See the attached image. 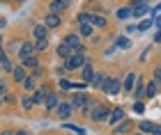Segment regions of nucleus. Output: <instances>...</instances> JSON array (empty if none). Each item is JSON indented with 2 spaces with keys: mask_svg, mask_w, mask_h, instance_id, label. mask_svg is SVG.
<instances>
[{
  "mask_svg": "<svg viewBox=\"0 0 161 135\" xmlns=\"http://www.w3.org/2000/svg\"><path fill=\"white\" fill-rule=\"evenodd\" d=\"M94 105H97V101H94L92 96H87V98H85V103H83V108H80V115H83V117H90V112H92Z\"/></svg>",
  "mask_w": 161,
  "mask_h": 135,
  "instance_id": "nucleus-26",
  "label": "nucleus"
},
{
  "mask_svg": "<svg viewBox=\"0 0 161 135\" xmlns=\"http://www.w3.org/2000/svg\"><path fill=\"white\" fill-rule=\"evenodd\" d=\"M3 103H5V96H3V94H0V105H3Z\"/></svg>",
  "mask_w": 161,
  "mask_h": 135,
  "instance_id": "nucleus-55",
  "label": "nucleus"
},
{
  "mask_svg": "<svg viewBox=\"0 0 161 135\" xmlns=\"http://www.w3.org/2000/svg\"><path fill=\"white\" fill-rule=\"evenodd\" d=\"M37 51H35V41H21V48H19V62L23 58H30V55H35ZM39 55V53H37Z\"/></svg>",
  "mask_w": 161,
  "mask_h": 135,
  "instance_id": "nucleus-10",
  "label": "nucleus"
},
{
  "mask_svg": "<svg viewBox=\"0 0 161 135\" xmlns=\"http://www.w3.org/2000/svg\"><path fill=\"white\" fill-rule=\"evenodd\" d=\"M108 115H111V108H108L106 103H97L87 119H90L92 124H104V122H108Z\"/></svg>",
  "mask_w": 161,
  "mask_h": 135,
  "instance_id": "nucleus-1",
  "label": "nucleus"
},
{
  "mask_svg": "<svg viewBox=\"0 0 161 135\" xmlns=\"http://www.w3.org/2000/svg\"><path fill=\"white\" fill-rule=\"evenodd\" d=\"M154 135H161V126H157V131H154Z\"/></svg>",
  "mask_w": 161,
  "mask_h": 135,
  "instance_id": "nucleus-54",
  "label": "nucleus"
},
{
  "mask_svg": "<svg viewBox=\"0 0 161 135\" xmlns=\"http://www.w3.org/2000/svg\"><path fill=\"white\" fill-rule=\"evenodd\" d=\"M157 126H159V124H152V122H147V119H143V122H138V131L145 133V135H154Z\"/></svg>",
  "mask_w": 161,
  "mask_h": 135,
  "instance_id": "nucleus-21",
  "label": "nucleus"
},
{
  "mask_svg": "<svg viewBox=\"0 0 161 135\" xmlns=\"http://www.w3.org/2000/svg\"><path fill=\"white\" fill-rule=\"evenodd\" d=\"M30 76L35 78V80H42V78H46V67H44V64H37V67H35V69H30Z\"/></svg>",
  "mask_w": 161,
  "mask_h": 135,
  "instance_id": "nucleus-27",
  "label": "nucleus"
},
{
  "mask_svg": "<svg viewBox=\"0 0 161 135\" xmlns=\"http://www.w3.org/2000/svg\"><path fill=\"white\" fill-rule=\"evenodd\" d=\"M111 82H113V76H104V80H101V85H99L101 94H106V96H108V89H111Z\"/></svg>",
  "mask_w": 161,
  "mask_h": 135,
  "instance_id": "nucleus-32",
  "label": "nucleus"
},
{
  "mask_svg": "<svg viewBox=\"0 0 161 135\" xmlns=\"http://www.w3.org/2000/svg\"><path fill=\"white\" fill-rule=\"evenodd\" d=\"M152 80H154L159 87H161V64H157V67H154V71H152Z\"/></svg>",
  "mask_w": 161,
  "mask_h": 135,
  "instance_id": "nucleus-37",
  "label": "nucleus"
},
{
  "mask_svg": "<svg viewBox=\"0 0 161 135\" xmlns=\"http://www.w3.org/2000/svg\"><path fill=\"white\" fill-rule=\"evenodd\" d=\"M51 92H53V85H51V82H46V80H44V82L39 85V87H37V89H35V92H32V98H35V105H44V101H46V96L51 94Z\"/></svg>",
  "mask_w": 161,
  "mask_h": 135,
  "instance_id": "nucleus-3",
  "label": "nucleus"
},
{
  "mask_svg": "<svg viewBox=\"0 0 161 135\" xmlns=\"http://www.w3.org/2000/svg\"><path fill=\"white\" fill-rule=\"evenodd\" d=\"M87 87V82H83V80H80V82H71V89H76V92H83Z\"/></svg>",
  "mask_w": 161,
  "mask_h": 135,
  "instance_id": "nucleus-43",
  "label": "nucleus"
},
{
  "mask_svg": "<svg viewBox=\"0 0 161 135\" xmlns=\"http://www.w3.org/2000/svg\"><path fill=\"white\" fill-rule=\"evenodd\" d=\"M62 41H64L67 46H71V48H78L80 44H83V37H80L78 32H69V34H67V37H64Z\"/></svg>",
  "mask_w": 161,
  "mask_h": 135,
  "instance_id": "nucleus-18",
  "label": "nucleus"
},
{
  "mask_svg": "<svg viewBox=\"0 0 161 135\" xmlns=\"http://www.w3.org/2000/svg\"><path fill=\"white\" fill-rule=\"evenodd\" d=\"M159 85L154 82V80H150V82H145V98H154V96H159Z\"/></svg>",
  "mask_w": 161,
  "mask_h": 135,
  "instance_id": "nucleus-23",
  "label": "nucleus"
},
{
  "mask_svg": "<svg viewBox=\"0 0 161 135\" xmlns=\"http://www.w3.org/2000/svg\"><path fill=\"white\" fill-rule=\"evenodd\" d=\"M0 69L7 71V73H12V69H14V62H12L9 53H7L5 48H0Z\"/></svg>",
  "mask_w": 161,
  "mask_h": 135,
  "instance_id": "nucleus-12",
  "label": "nucleus"
},
{
  "mask_svg": "<svg viewBox=\"0 0 161 135\" xmlns=\"http://www.w3.org/2000/svg\"><path fill=\"white\" fill-rule=\"evenodd\" d=\"M21 87H23L25 92H30V94H32V92H35V89H37V80H35V78H32V76H28V78H25V80H23V82H21Z\"/></svg>",
  "mask_w": 161,
  "mask_h": 135,
  "instance_id": "nucleus-29",
  "label": "nucleus"
},
{
  "mask_svg": "<svg viewBox=\"0 0 161 135\" xmlns=\"http://www.w3.org/2000/svg\"><path fill=\"white\" fill-rule=\"evenodd\" d=\"M120 94H122V80L113 78V82H111V89H108V96H120Z\"/></svg>",
  "mask_w": 161,
  "mask_h": 135,
  "instance_id": "nucleus-28",
  "label": "nucleus"
},
{
  "mask_svg": "<svg viewBox=\"0 0 161 135\" xmlns=\"http://www.w3.org/2000/svg\"><path fill=\"white\" fill-rule=\"evenodd\" d=\"M90 25L92 28H99V30H104V28L108 25V21L104 14H99V12H92V16H90Z\"/></svg>",
  "mask_w": 161,
  "mask_h": 135,
  "instance_id": "nucleus-16",
  "label": "nucleus"
},
{
  "mask_svg": "<svg viewBox=\"0 0 161 135\" xmlns=\"http://www.w3.org/2000/svg\"><path fill=\"white\" fill-rule=\"evenodd\" d=\"M94 73H97V71H94V64H92V60H87V62H85V67L80 69V80L90 85V82H92V78H94Z\"/></svg>",
  "mask_w": 161,
  "mask_h": 135,
  "instance_id": "nucleus-11",
  "label": "nucleus"
},
{
  "mask_svg": "<svg viewBox=\"0 0 161 135\" xmlns=\"http://www.w3.org/2000/svg\"><path fill=\"white\" fill-rule=\"evenodd\" d=\"M19 105H21L23 110H32V108H35V98H32L30 92H25V94L19 98Z\"/></svg>",
  "mask_w": 161,
  "mask_h": 135,
  "instance_id": "nucleus-22",
  "label": "nucleus"
},
{
  "mask_svg": "<svg viewBox=\"0 0 161 135\" xmlns=\"http://www.w3.org/2000/svg\"><path fill=\"white\" fill-rule=\"evenodd\" d=\"M131 135H145V133H141V131H138V133H131Z\"/></svg>",
  "mask_w": 161,
  "mask_h": 135,
  "instance_id": "nucleus-56",
  "label": "nucleus"
},
{
  "mask_svg": "<svg viewBox=\"0 0 161 135\" xmlns=\"http://www.w3.org/2000/svg\"><path fill=\"white\" fill-rule=\"evenodd\" d=\"M3 96H5V103H7V105H12V103H16V96H14V94H12V92H5V94H3Z\"/></svg>",
  "mask_w": 161,
  "mask_h": 135,
  "instance_id": "nucleus-41",
  "label": "nucleus"
},
{
  "mask_svg": "<svg viewBox=\"0 0 161 135\" xmlns=\"http://www.w3.org/2000/svg\"><path fill=\"white\" fill-rule=\"evenodd\" d=\"M147 12H150V7H134V9H131V16L134 18H143Z\"/></svg>",
  "mask_w": 161,
  "mask_h": 135,
  "instance_id": "nucleus-34",
  "label": "nucleus"
},
{
  "mask_svg": "<svg viewBox=\"0 0 161 135\" xmlns=\"http://www.w3.org/2000/svg\"><path fill=\"white\" fill-rule=\"evenodd\" d=\"M9 48H12V51H16V53H19V48H21V39H14L12 44H9Z\"/></svg>",
  "mask_w": 161,
  "mask_h": 135,
  "instance_id": "nucleus-47",
  "label": "nucleus"
},
{
  "mask_svg": "<svg viewBox=\"0 0 161 135\" xmlns=\"http://www.w3.org/2000/svg\"><path fill=\"white\" fill-rule=\"evenodd\" d=\"M0 135H14V131H0Z\"/></svg>",
  "mask_w": 161,
  "mask_h": 135,
  "instance_id": "nucleus-52",
  "label": "nucleus"
},
{
  "mask_svg": "<svg viewBox=\"0 0 161 135\" xmlns=\"http://www.w3.org/2000/svg\"><path fill=\"white\" fill-rule=\"evenodd\" d=\"M147 2H150V0H131V9H134V7H147Z\"/></svg>",
  "mask_w": 161,
  "mask_h": 135,
  "instance_id": "nucleus-42",
  "label": "nucleus"
},
{
  "mask_svg": "<svg viewBox=\"0 0 161 135\" xmlns=\"http://www.w3.org/2000/svg\"><path fill=\"white\" fill-rule=\"evenodd\" d=\"M21 64H23L28 71H30V69H35L37 64H42V60H39V55L35 53V55H30V58H23V60H21Z\"/></svg>",
  "mask_w": 161,
  "mask_h": 135,
  "instance_id": "nucleus-24",
  "label": "nucleus"
},
{
  "mask_svg": "<svg viewBox=\"0 0 161 135\" xmlns=\"http://www.w3.org/2000/svg\"><path fill=\"white\" fill-rule=\"evenodd\" d=\"M122 119H124V110L120 108V105H118V108H111V115H108V124L115 126L118 122H122Z\"/></svg>",
  "mask_w": 161,
  "mask_h": 135,
  "instance_id": "nucleus-19",
  "label": "nucleus"
},
{
  "mask_svg": "<svg viewBox=\"0 0 161 135\" xmlns=\"http://www.w3.org/2000/svg\"><path fill=\"white\" fill-rule=\"evenodd\" d=\"M99 2H104V0H99Z\"/></svg>",
  "mask_w": 161,
  "mask_h": 135,
  "instance_id": "nucleus-59",
  "label": "nucleus"
},
{
  "mask_svg": "<svg viewBox=\"0 0 161 135\" xmlns=\"http://www.w3.org/2000/svg\"><path fill=\"white\" fill-rule=\"evenodd\" d=\"M152 25H154V18H145V21H141V23H138V32H145V30H150Z\"/></svg>",
  "mask_w": 161,
  "mask_h": 135,
  "instance_id": "nucleus-36",
  "label": "nucleus"
},
{
  "mask_svg": "<svg viewBox=\"0 0 161 135\" xmlns=\"http://www.w3.org/2000/svg\"><path fill=\"white\" fill-rule=\"evenodd\" d=\"M78 34L83 39H90L92 34H94V28L90 25V23H78Z\"/></svg>",
  "mask_w": 161,
  "mask_h": 135,
  "instance_id": "nucleus-25",
  "label": "nucleus"
},
{
  "mask_svg": "<svg viewBox=\"0 0 161 135\" xmlns=\"http://www.w3.org/2000/svg\"><path fill=\"white\" fill-rule=\"evenodd\" d=\"M115 46L127 51V48H131V39H129V37H118V39H115Z\"/></svg>",
  "mask_w": 161,
  "mask_h": 135,
  "instance_id": "nucleus-35",
  "label": "nucleus"
},
{
  "mask_svg": "<svg viewBox=\"0 0 161 135\" xmlns=\"http://www.w3.org/2000/svg\"><path fill=\"white\" fill-rule=\"evenodd\" d=\"M48 48H51L48 37H46V39H35V51H37V53H46Z\"/></svg>",
  "mask_w": 161,
  "mask_h": 135,
  "instance_id": "nucleus-30",
  "label": "nucleus"
},
{
  "mask_svg": "<svg viewBox=\"0 0 161 135\" xmlns=\"http://www.w3.org/2000/svg\"><path fill=\"white\" fill-rule=\"evenodd\" d=\"M87 60H90V58H87V53H74L71 58L62 60V64L67 67V71H80V69L85 67Z\"/></svg>",
  "mask_w": 161,
  "mask_h": 135,
  "instance_id": "nucleus-2",
  "label": "nucleus"
},
{
  "mask_svg": "<svg viewBox=\"0 0 161 135\" xmlns=\"http://www.w3.org/2000/svg\"><path fill=\"white\" fill-rule=\"evenodd\" d=\"M58 103H60V94H58V92L53 89V92H51V94L46 96V101H44V110H46V112H53Z\"/></svg>",
  "mask_w": 161,
  "mask_h": 135,
  "instance_id": "nucleus-13",
  "label": "nucleus"
},
{
  "mask_svg": "<svg viewBox=\"0 0 161 135\" xmlns=\"http://www.w3.org/2000/svg\"><path fill=\"white\" fill-rule=\"evenodd\" d=\"M55 115L58 117H60V122H69V117L71 115H74V105H71L69 101H62V98H60V103H58L55 105Z\"/></svg>",
  "mask_w": 161,
  "mask_h": 135,
  "instance_id": "nucleus-4",
  "label": "nucleus"
},
{
  "mask_svg": "<svg viewBox=\"0 0 161 135\" xmlns=\"http://www.w3.org/2000/svg\"><path fill=\"white\" fill-rule=\"evenodd\" d=\"M14 135H30L28 131H14Z\"/></svg>",
  "mask_w": 161,
  "mask_h": 135,
  "instance_id": "nucleus-51",
  "label": "nucleus"
},
{
  "mask_svg": "<svg viewBox=\"0 0 161 135\" xmlns=\"http://www.w3.org/2000/svg\"><path fill=\"white\" fill-rule=\"evenodd\" d=\"M14 2H16V5H23V2H28V0H14Z\"/></svg>",
  "mask_w": 161,
  "mask_h": 135,
  "instance_id": "nucleus-53",
  "label": "nucleus"
},
{
  "mask_svg": "<svg viewBox=\"0 0 161 135\" xmlns=\"http://www.w3.org/2000/svg\"><path fill=\"white\" fill-rule=\"evenodd\" d=\"M55 53H58V58H60V60H67V58H71V55L76 53V48H71V46L64 44V41H60L58 48H55Z\"/></svg>",
  "mask_w": 161,
  "mask_h": 135,
  "instance_id": "nucleus-15",
  "label": "nucleus"
},
{
  "mask_svg": "<svg viewBox=\"0 0 161 135\" xmlns=\"http://www.w3.org/2000/svg\"><path fill=\"white\" fill-rule=\"evenodd\" d=\"M58 89H71V80H67V78H58Z\"/></svg>",
  "mask_w": 161,
  "mask_h": 135,
  "instance_id": "nucleus-38",
  "label": "nucleus"
},
{
  "mask_svg": "<svg viewBox=\"0 0 161 135\" xmlns=\"http://www.w3.org/2000/svg\"><path fill=\"white\" fill-rule=\"evenodd\" d=\"M136 82H138V73L136 71H129V73L124 76V80H122V89L127 92V94H131L134 87H136Z\"/></svg>",
  "mask_w": 161,
  "mask_h": 135,
  "instance_id": "nucleus-8",
  "label": "nucleus"
},
{
  "mask_svg": "<svg viewBox=\"0 0 161 135\" xmlns=\"http://www.w3.org/2000/svg\"><path fill=\"white\" fill-rule=\"evenodd\" d=\"M90 16H92V12H90V9H83V12H78V16H76V23H90Z\"/></svg>",
  "mask_w": 161,
  "mask_h": 135,
  "instance_id": "nucleus-33",
  "label": "nucleus"
},
{
  "mask_svg": "<svg viewBox=\"0 0 161 135\" xmlns=\"http://www.w3.org/2000/svg\"><path fill=\"white\" fill-rule=\"evenodd\" d=\"M115 16H118V21L131 18V7H120V9H115Z\"/></svg>",
  "mask_w": 161,
  "mask_h": 135,
  "instance_id": "nucleus-31",
  "label": "nucleus"
},
{
  "mask_svg": "<svg viewBox=\"0 0 161 135\" xmlns=\"http://www.w3.org/2000/svg\"><path fill=\"white\" fill-rule=\"evenodd\" d=\"M0 44H3V39H0Z\"/></svg>",
  "mask_w": 161,
  "mask_h": 135,
  "instance_id": "nucleus-58",
  "label": "nucleus"
},
{
  "mask_svg": "<svg viewBox=\"0 0 161 135\" xmlns=\"http://www.w3.org/2000/svg\"><path fill=\"white\" fill-rule=\"evenodd\" d=\"M85 98H87V94L85 92H74L71 94V105H74V110H78V108H83V103H85Z\"/></svg>",
  "mask_w": 161,
  "mask_h": 135,
  "instance_id": "nucleus-20",
  "label": "nucleus"
},
{
  "mask_svg": "<svg viewBox=\"0 0 161 135\" xmlns=\"http://www.w3.org/2000/svg\"><path fill=\"white\" fill-rule=\"evenodd\" d=\"M152 41H154V44H161V30L154 32V39H152Z\"/></svg>",
  "mask_w": 161,
  "mask_h": 135,
  "instance_id": "nucleus-48",
  "label": "nucleus"
},
{
  "mask_svg": "<svg viewBox=\"0 0 161 135\" xmlns=\"http://www.w3.org/2000/svg\"><path fill=\"white\" fill-rule=\"evenodd\" d=\"M131 128H134V122H131V119H122V122H118V124H115L113 126V135H127Z\"/></svg>",
  "mask_w": 161,
  "mask_h": 135,
  "instance_id": "nucleus-9",
  "label": "nucleus"
},
{
  "mask_svg": "<svg viewBox=\"0 0 161 135\" xmlns=\"http://www.w3.org/2000/svg\"><path fill=\"white\" fill-rule=\"evenodd\" d=\"M28 76H30V71H28L23 64H21V62H19V64H14V69H12V80H14V82H19V85H21Z\"/></svg>",
  "mask_w": 161,
  "mask_h": 135,
  "instance_id": "nucleus-6",
  "label": "nucleus"
},
{
  "mask_svg": "<svg viewBox=\"0 0 161 135\" xmlns=\"http://www.w3.org/2000/svg\"><path fill=\"white\" fill-rule=\"evenodd\" d=\"M104 76H106V73H101V71H97V73H94V78H92V82H90V85H92V87H99V85H101V80H104Z\"/></svg>",
  "mask_w": 161,
  "mask_h": 135,
  "instance_id": "nucleus-39",
  "label": "nucleus"
},
{
  "mask_svg": "<svg viewBox=\"0 0 161 135\" xmlns=\"http://www.w3.org/2000/svg\"><path fill=\"white\" fill-rule=\"evenodd\" d=\"M154 25H157V30H161V14L154 16Z\"/></svg>",
  "mask_w": 161,
  "mask_h": 135,
  "instance_id": "nucleus-49",
  "label": "nucleus"
},
{
  "mask_svg": "<svg viewBox=\"0 0 161 135\" xmlns=\"http://www.w3.org/2000/svg\"><path fill=\"white\" fill-rule=\"evenodd\" d=\"M64 73H67V67H64V64H60V67H55V76H64Z\"/></svg>",
  "mask_w": 161,
  "mask_h": 135,
  "instance_id": "nucleus-46",
  "label": "nucleus"
},
{
  "mask_svg": "<svg viewBox=\"0 0 161 135\" xmlns=\"http://www.w3.org/2000/svg\"><path fill=\"white\" fill-rule=\"evenodd\" d=\"M150 53H152V46H147V48H145V51L141 53V60H138V62H147V58H150Z\"/></svg>",
  "mask_w": 161,
  "mask_h": 135,
  "instance_id": "nucleus-44",
  "label": "nucleus"
},
{
  "mask_svg": "<svg viewBox=\"0 0 161 135\" xmlns=\"http://www.w3.org/2000/svg\"><path fill=\"white\" fill-rule=\"evenodd\" d=\"M7 87H9V85H7V78H0V94H5V92H9Z\"/></svg>",
  "mask_w": 161,
  "mask_h": 135,
  "instance_id": "nucleus-45",
  "label": "nucleus"
},
{
  "mask_svg": "<svg viewBox=\"0 0 161 135\" xmlns=\"http://www.w3.org/2000/svg\"><path fill=\"white\" fill-rule=\"evenodd\" d=\"M90 2H97V0H90Z\"/></svg>",
  "mask_w": 161,
  "mask_h": 135,
  "instance_id": "nucleus-57",
  "label": "nucleus"
},
{
  "mask_svg": "<svg viewBox=\"0 0 161 135\" xmlns=\"http://www.w3.org/2000/svg\"><path fill=\"white\" fill-rule=\"evenodd\" d=\"M48 28L44 23H32V39H46L48 37Z\"/></svg>",
  "mask_w": 161,
  "mask_h": 135,
  "instance_id": "nucleus-17",
  "label": "nucleus"
},
{
  "mask_svg": "<svg viewBox=\"0 0 161 135\" xmlns=\"http://www.w3.org/2000/svg\"><path fill=\"white\" fill-rule=\"evenodd\" d=\"M134 112L143 115V112H145V103H143V101H134Z\"/></svg>",
  "mask_w": 161,
  "mask_h": 135,
  "instance_id": "nucleus-40",
  "label": "nucleus"
},
{
  "mask_svg": "<svg viewBox=\"0 0 161 135\" xmlns=\"http://www.w3.org/2000/svg\"><path fill=\"white\" fill-rule=\"evenodd\" d=\"M69 5H71V0H51V2H48V12L64 14V12L69 9Z\"/></svg>",
  "mask_w": 161,
  "mask_h": 135,
  "instance_id": "nucleus-7",
  "label": "nucleus"
},
{
  "mask_svg": "<svg viewBox=\"0 0 161 135\" xmlns=\"http://www.w3.org/2000/svg\"><path fill=\"white\" fill-rule=\"evenodd\" d=\"M44 25L48 28V30H58V28L62 25V14H53V12H48L46 16H44V21H42Z\"/></svg>",
  "mask_w": 161,
  "mask_h": 135,
  "instance_id": "nucleus-5",
  "label": "nucleus"
},
{
  "mask_svg": "<svg viewBox=\"0 0 161 135\" xmlns=\"http://www.w3.org/2000/svg\"><path fill=\"white\" fill-rule=\"evenodd\" d=\"M3 28H7V18H0V30H3Z\"/></svg>",
  "mask_w": 161,
  "mask_h": 135,
  "instance_id": "nucleus-50",
  "label": "nucleus"
},
{
  "mask_svg": "<svg viewBox=\"0 0 161 135\" xmlns=\"http://www.w3.org/2000/svg\"><path fill=\"white\" fill-rule=\"evenodd\" d=\"M131 96H134V101H145V80H143V76H138V82H136L134 92H131Z\"/></svg>",
  "mask_w": 161,
  "mask_h": 135,
  "instance_id": "nucleus-14",
  "label": "nucleus"
}]
</instances>
